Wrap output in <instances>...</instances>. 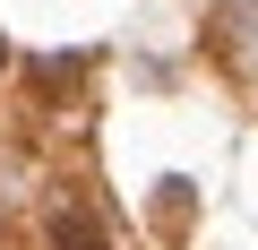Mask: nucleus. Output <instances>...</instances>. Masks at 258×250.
<instances>
[{
    "instance_id": "nucleus-3",
    "label": "nucleus",
    "mask_w": 258,
    "mask_h": 250,
    "mask_svg": "<svg viewBox=\"0 0 258 250\" xmlns=\"http://www.w3.org/2000/svg\"><path fill=\"white\" fill-rule=\"evenodd\" d=\"M86 61H95V52H43V61H35V95H43V104H52V95H78V86H86Z\"/></svg>"
},
{
    "instance_id": "nucleus-4",
    "label": "nucleus",
    "mask_w": 258,
    "mask_h": 250,
    "mask_svg": "<svg viewBox=\"0 0 258 250\" xmlns=\"http://www.w3.org/2000/svg\"><path fill=\"white\" fill-rule=\"evenodd\" d=\"M0 69H9V43H0Z\"/></svg>"
},
{
    "instance_id": "nucleus-1",
    "label": "nucleus",
    "mask_w": 258,
    "mask_h": 250,
    "mask_svg": "<svg viewBox=\"0 0 258 250\" xmlns=\"http://www.w3.org/2000/svg\"><path fill=\"white\" fill-rule=\"evenodd\" d=\"M198 43H207V61L224 78H249L258 69V0H215L207 26H198Z\"/></svg>"
},
{
    "instance_id": "nucleus-2",
    "label": "nucleus",
    "mask_w": 258,
    "mask_h": 250,
    "mask_svg": "<svg viewBox=\"0 0 258 250\" xmlns=\"http://www.w3.org/2000/svg\"><path fill=\"white\" fill-rule=\"evenodd\" d=\"M43 241H52V250H112L103 216H95L86 198H69V190H60V198L43 207Z\"/></svg>"
}]
</instances>
